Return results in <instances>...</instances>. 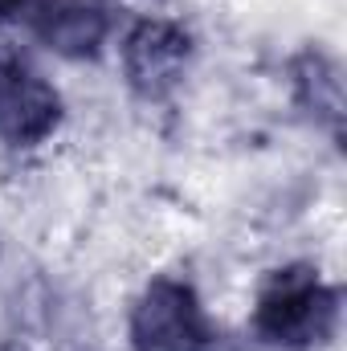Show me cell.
<instances>
[{
  "label": "cell",
  "mask_w": 347,
  "mask_h": 351,
  "mask_svg": "<svg viewBox=\"0 0 347 351\" xmlns=\"http://www.w3.org/2000/svg\"><path fill=\"white\" fill-rule=\"evenodd\" d=\"M339 319V294L319 278V269L307 262L270 269L258 286L254 302V331L258 339L286 351H302L323 343L335 331Z\"/></svg>",
  "instance_id": "cell-1"
},
{
  "label": "cell",
  "mask_w": 347,
  "mask_h": 351,
  "mask_svg": "<svg viewBox=\"0 0 347 351\" xmlns=\"http://www.w3.org/2000/svg\"><path fill=\"white\" fill-rule=\"evenodd\" d=\"M213 327L204 306L184 278H152L131 306V351H208Z\"/></svg>",
  "instance_id": "cell-2"
},
{
  "label": "cell",
  "mask_w": 347,
  "mask_h": 351,
  "mask_svg": "<svg viewBox=\"0 0 347 351\" xmlns=\"http://www.w3.org/2000/svg\"><path fill=\"white\" fill-rule=\"evenodd\" d=\"M192 53L196 41L180 21L143 16L123 37V78L143 102H160L184 82Z\"/></svg>",
  "instance_id": "cell-3"
},
{
  "label": "cell",
  "mask_w": 347,
  "mask_h": 351,
  "mask_svg": "<svg viewBox=\"0 0 347 351\" xmlns=\"http://www.w3.org/2000/svg\"><path fill=\"white\" fill-rule=\"evenodd\" d=\"M62 123V94L21 58H0V143L37 147Z\"/></svg>",
  "instance_id": "cell-4"
},
{
  "label": "cell",
  "mask_w": 347,
  "mask_h": 351,
  "mask_svg": "<svg viewBox=\"0 0 347 351\" xmlns=\"http://www.w3.org/2000/svg\"><path fill=\"white\" fill-rule=\"evenodd\" d=\"M33 37L58 58H98L110 37V8L102 0H37L29 8Z\"/></svg>",
  "instance_id": "cell-5"
},
{
  "label": "cell",
  "mask_w": 347,
  "mask_h": 351,
  "mask_svg": "<svg viewBox=\"0 0 347 351\" xmlns=\"http://www.w3.org/2000/svg\"><path fill=\"white\" fill-rule=\"evenodd\" d=\"M294 86H298V102L307 110H315L319 123H327L339 135V119H344V82L335 62H327L323 53H302L294 62Z\"/></svg>",
  "instance_id": "cell-6"
},
{
  "label": "cell",
  "mask_w": 347,
  "mask_h": 351,
  "mask_svg": "<svg viewBox=\"0 0 347 351\" xmlns=\"http://www.w3.org/2000/svg\"><path fill=\"white\" fill-rule=\"evenodd\" d=\"M21 8H25V0H0V21L12 16V12H21Z\"/></svg>",
  "instance_id": "cell-7"
}]
</instances>
